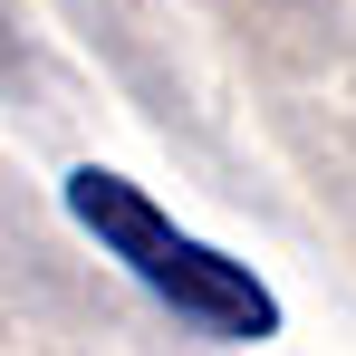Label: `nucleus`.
<instances>
[{
    "label": "nucleus",
    "mask_w": 356,
    "mask_h": 356,
    "mask_svg": "<svg viewBox=\"0 0 356 356\" xmlns=\"http://www.w3.org/2000/svg\"><path fill=\"white\" fill-rule=\"evenodd\" d=\"M67 222L97 241L106 260H125L135 289H154L193 337H232V347L280 337V298H270V280H250V260H222L212 241H193L183 222H164L125 174L77 164V174H67Z\"/></svg>",
    "instance_id": "1"
},
{
    "label": "nucleus",
    "mask_w": 356,
    "mask_h": 356,
    "mask_svg": "<svg viewBox=\"0 0 356 356\" xmlns=\"http://www.w3.org/2000/svg\"><path fill=\"white\" fill-rule=\"evenodd\" d=\"M0 77H10V29H0Z\"/></svg>",
    "instance_id": "2"
}]
</instances>
